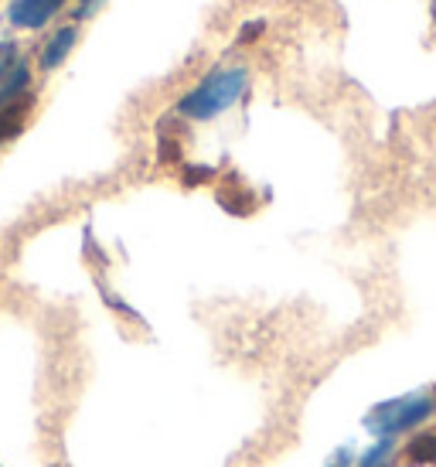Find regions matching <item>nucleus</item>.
<instances>
[{"instance_id": "1", "label": "nucleus", "mask_w": 436, "mask_h": 467, "mask_svg": "<svg viewBox=\"0 0 436 467\" xmlns=\"http://www.w3.org/2000/svg\"><path fill=\"white\" fill-rule=\"evenodd\" d=\"M433 413H436V396L426 389H416L372 406L365 413V420H361V427L369 430L375 441H396L402 433H412L416 427H423Z\"/></svg>"}, {"instance_id": "8", "label": "nucleus", "mask_w": 436, "mask_h": 467, "mask_svg": "<svg viewBox=\"0 0 436 467\" xmlns=\"http://www.w3.org/2000/svg\"><path fill=\"white\" fill-rule=\"evenodd\" d=\"M358 461V447L355 443H341V447H334V454L324 461V467H355Z\"/></svg>"}, {"instance_id": "10", "label": "nucleus", "mask_w": 436, "mask_h": 467, "mask_svg": "<svg viewBox=\"0 0 436 467\" xmlns=\"http://www.w3.org/2000/svg\"><path fill=\"white\" fill-rule=\"evenodd\" d=\"M96 4H99V0H82V4H78V11H76V17H89V11L96 7Z\"/></svg>"}, {"instance_id": "2", "label": "nucleus", "mask_w": 436, "mask_h": 467, "mask_svg": "<svg viewBox=\"0 0 436 467\" xmlns=\"http://www.w3.org/2000/svg\"><path fill=\"white\" fill-rule=\"evenodd\" d=\"M249 86V72L243 66L235 68H215L208 78H202L184 99L178 103V113L188 119H212L225 113L229 106L239 103V96Z\"/></svg>"}, {"instance_id": "9", "label": "nucleus", "mask_w": 436, "mask_h": 467, "mask_svg": "<svg viewBox=\"0 0 436 467\" xmlns=\"http://www.w3.org/2000/svg\"><path fill=\"white\" fill-rule=\"evenodd\" d=\"M17 66V41H0V82Z\"/></svg>"}, {"instance_id": "7", "label": "nucleus", "mask_w": 436, "mask_h": 467, "mask_svg": "<svg viewBox=\"0 0 436 467\" xmlns=\"http://www.w3.org/2000/svg\"><path fill=\"white\" fill-rule=\"evenodd\" d=\"M410 461H416V464H436V437H420L416 443H410Z\"/></svg>"}, {"instance_id": "11", "label": "nucleus", "mask_w": 436, "mask_h": 467, "mask_svg": "<svg viewBox=\"0 0 436 467\" xmlns=\"http://www.w3.org/2000/svg\"><path fill=\"white\" fill-rule=\"evenodd\" d=\"M433 17H436V0H433Z\"/></svg>"}, {"instance_id": "5", "label": "nucleus", "mask_w": 436, "mask_h": 467, "mask_svg": "<svg viewBox=\"0 0 436 467\" xmlns=\"http://www.w3.org/2000/svg\"><path fill=\"white\" fill-rule=\"evenodd\" d=\"M27 78H31V72H27V66H17L11 68V76L0 82V106H11L14 99H25L21 92L27 89Z\"/></svg>"}, {"instance_id": "6", "label": "nucleus", "mask_w": 436, "mask_h": 467, "mask_svg": "<svg viewBox=\"0 0 436 467\" xmlns=\"http://www.w3.org/2000/svg\"><path fill=\"white\" fill-rule=\"evenodd\" d=\"M396 457V441H375L365 454H358L355 467H389Z\"/></svg>"}, {"instance_id": "3", "label": "nucleus", "mask_w": 436, "mask_h": 467, "mask_svg": "<svg viewBox=\"0 0 436 467\" xmlns=\"http://www.w3.org/2000/svg\"><path fill=\"white\" fill-rule=\"evenodd\" d=\"M65 7V0H11L7 4V21L25 31H38Z\"/></svg>"}, {"instance_id": "4", "label": "nucleus", "mask_w": 436, "mask_h": 467, "mask_svg": "<svg viewBox=\"0 0 436 467\" xmlns=\"http://www.w3.org/2000/svg\"><path fill=\"white\" fill-rule=\"evenodd\" d=\"M72 45H76V27H62L58 35H55L45 48H41V68L45 72H52L65 62V55L72 52Z\"/></svg>"}]
</instances>
